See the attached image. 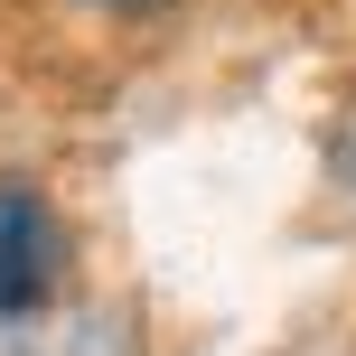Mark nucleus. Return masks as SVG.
<instances>
[{"instance_id":"3","label":"nucleus","mask_w":356,"mask_h":356,"mask_svg":"<svg viewBox=\"0 0 356 356\" xmlns=\"http://www.w3.org/2000/svg\"><path fill=\"white\" fill-rule=\"evenodd\" d=\"M347 122H356V104H347Z\"/></svg>"},{"instance_id":"1","label":"nucleus","mask_w":356,"mask_h":356,"mask_svg":"<svg viewBox=\"0 0 356 356\" xmlns=\"http://www.w3.org/2000/svg\"><path fill=\"white\" fill-rule=\"evenodd\" d=\"M66 291V216L47 207V188L0 178V319H29Z\"/></svg>"},{"instance_id":"2","label":"nucleus","mask_w":356,"mask_h":356,"mask_svg":"<svg viewBox=\"0 0 356 356\" xmlns=\"http://www.w3.org/2000/svg\"><path fill=\"white\" fill-rule=\"evenodd\" d=\"M75 10H94V19H160L169 0H75Z\"/></svg>"}]
</instances>
